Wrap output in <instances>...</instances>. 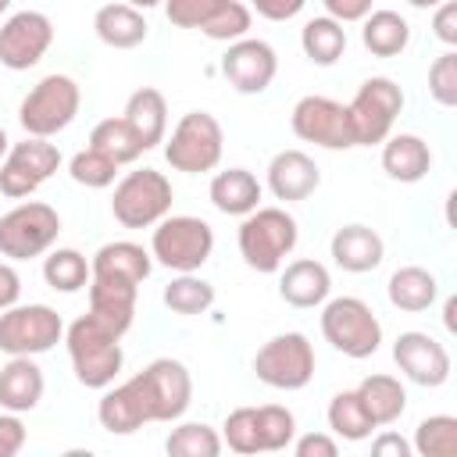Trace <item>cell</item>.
Segmentation results:
<instances>
[{"label":"cell","mask_w":457,"mask_h":457,"mask_svg":"<svg viewBox=\"0 0 457 457\" xmlns=\"http://www.w3.org/2000/svg\"><path fill=\"white\" fill-rule=\"evenodd\" d=\"M421 457H453L457 453V418L453 414H428L414 428V443Z\"/></svg>","instance_id":"38"},{"label":"cell","mask_w":457,"mask_h":457,"mask_svg":"<svg viewBox=\"0 0 457 457\" xmlns=\"http://www.w3.org/2000/svg\"><path fill=\"white\" fill-rule=\"evenodd\" d=\"M264 182H268V189H271L275 200L296 204V200H307V196L321 186V168H318L314 157L303 154V150H278V154L268 161Z\"/></svg>","instance_id":"18"},{"label":"cell","mask_w":457,"mask_h":457,"mask_svg":"<svg viewBox=\"0 0 457 457\" xmlns=\"http://www.w3.org/2000/svg\"><path fill=\"white\" fill-rule=\"evenodd\" d=\"M403 111V89L389 75H371L357 86L353 100L346 104L353 143L357 146H378L386 136H393V125Z\"/></svg>","instance_id":"9"},{"label":"cell","mask_w":457,"mask_h":457,"mask_svg":"<svg viewBox=\"0 0 457 457\" xmlns=\"http://www.w3.org/2000/svg\"><path fill=\"white\" fill-rule=\"evenodd\" d=\"M225 132L211 111H186L164 136V161L182 175H204L221 164Z\"/></svg>","instance_id":"4"},{"label":"cell","mask_w":457,"mask_h":457,"mask_svg":"<svg viewBox=\"0 0 457 457\" xmlns=\"http://www.w3.org/2000/svg\"><path fill=\"white\" fill-rule=\"evenodd\" d=\"M228 0H164V14L175 29H204Z\"/></svg>","instance_id":"44"},{"label":"cell","mask_w":457,"mask_h":457,"mask_svg":"<svg viewBox=\"0 0 457 457\" xmlns=\"http://www.w3.org/2000/svg\"><path fill=\"white\" fill-rule=\"evenodd\" d=\"M371 453L375 457H411V443L396 432H382L371 439Z\"/></svg>","instance_id":"51"},{"label":"cell","mask_w":457,"mask_h":457,"mask_svg":"<svg viewBox=\"0 0 457 457\" xmlns=\"http://www.w3.org/2000/svg\"><path fill=\"white\" fill-rule=\"evenodd\" d=\"M386 296L396 311H407V314H421L428 311L436 300H439V278L421 268V264H403L389 275L386 282Z\"/></svg>","instance_id":"29"},{"label":"cell","mask_w":457,"mask_h":457,"mask_svg":"<svg viewBox=\"0 0 457 457\" xmlns=\"http://www.w3.org/2000/svg\"><path fill=\"white\" fill-rule=\"evenodd\" d=\"M54 46V21L43 11H14L0 25V64L11 71L36 68Z\"/></svg>","instance_id":"15"},{"label":"cell","mask_w":457,"mask_h":457,"mask_svg":"<svg viewBox=\"0 0 457 457\" xmlns=\"http://www.w3.org/2000/svg\"><path fill=\"white\" fill-rule=\"evenodd\" d=\"M64 339V321L50 303H14L0 311V350L7 357H39Z\"/></svg>","instance_id":"11"},{"label":"cell","mask_w":457,"mask_h":457,"mask_svg":"<svg viewBox=\"0 0 457 457\" xmlns=\"http://www.w3.org/2000/svg\"><path fill=\"white\" fill-rule=\"evenodd\" d=\"M221 443L232 450V453H261V432H257V407H236L225 414V425H221Z\"/></svg>","instance_id":"41"},{"label":"cell","mask_w":457,"mask_h":457,"mask_svg":"<svg viewBox=\"0 0 457 457\" xmlns=\"http://www.w3.org/2000/svg\"><path fill=\"white\" fill-rule=\"evenodd\" d=\"M86 293H89V311H86V314L96 318L107 332H114V336L121 339V336L132 328L139 286L118 282V278H89Z\"/></svg>","instance_id":"21"},{"label":"cell","mask_w":457,"mask_h":457,"mask_svg":"<svg viewBox=\"0 0 457 457\" xmlns=\"http://www.w3.org/2000/svg\"><path fill=\"white\" fill-rule=\"evenodd\" d=\"M121 4H129V7H136V11H150V7H157V4H164V0H121Z\"/></svg>","instance_id":"52"},{"label":"cell","mask_w":457,"mask_h":457,"mask_svg":"<svg viewBox=\"0 0 457 457\" xmlns=\"http://www.w3.org/2000/svg\"><path fill=\"white\" fill-rule=\"evenodd\" d=\"M318 357L303 332H278L253 353V375L271 389H303L314 378Z\"/></svg>","instance_id":"12"},{"label":"cell","mask_w":457,"mask_h":457,"mask_svg":"<svg viewBox=\"0 0 457 457\" xmlns=\"http://www.w3.org/2000/svg\"><path fill=\"white\" fill-rule=\"evenodd\" d=\"M221 432L204 421H182L168 432L164 450L168 457H218L221 453Z\"/></svg>","instance_id":"36"},{"label":"cell","mask_w":457,"mask_h":457,"mask_svg":"<svg viewBox=\"0 0 457 457\" xmlns=\"http://www.w3.org/2000/svg\"><path fill=\"white\" fill-rule=\"evenodd\" d=\"M432 36L446 46H457V4L443 0L439 7H432Z\"/></svg>","instance_id":"47"},{"label":"cell","mask_w":457,"mask_h":457,"mask_svg":"<svg viewBox=\"0 0 457 457\" xmlns=\"http://www.w3.org/2000/svg\"><path fill=\"white\" fill-rule=\"evenodd\" d=\"M43 389H46V378L36 357H11L0 368V411L29 414L39 407Z\"/></svg>","instance_id":"23"},{"label":"cell","mask_w":457,"mask_h":457,"mask_svg":"<svg viewBox=\"0 0 457 457\" xmlns=\"http://www.w3.org/2000/svg\"><path fill=\"white\" fill-rule=\"evenodd\" d=\"M61 236V214L43 200H21L0 214V257L29 261L43 257Z\"/></svg>","instance_id":"8"},{"label":"cell","mask_w":457,"mask_h":457,"mask_svg":"<svg viewBox=\"0 0 457 457\" xmlns=\"http://www.w3.org/2000/svg\"><path fill=\"white\" fill-rule=\"evenodd\" d=\"M221 75L225 82L243 93V96H257L264 93L275 75H278V54L268 39H253V36H243L236 43L225 46L221 54Z\"/></svg>","instance_id":"16"},{"label":"cell","mask_w":457,"mask_h":457,"mask_svg":"<svg viewBox=\"0 0 457 457\" xmlns=\"http://www.w3.org/2000/svg\"><path fill=\"white\" fill-rule=\"evenodd\" d=\"M328 253L336 261V268L350 271V275H368L386 261V239L371 228V225H343L332 232L328 239Z\"/></svg>","instance_id":"19"},{"label":"cell","mask_w":457,"mask_h":457,"mask_svg":"<svg viewBox=\"0 0 457 457\" xmlns=\"http://www.w3.org/2000/svg\"><path fill=\"white\" fill-rule=\"evenodd\" d=\"M236 243L246 268L261 275H275L286 264V257L296 250L300 225L286 207H253L250 214H243Z\"/></svg>","instance_id":"1"},{"label":"cell","mask_w":457,"mask_h":457,"mask_svg":"<svg viewBox=\"0 0 457 457\" xmlns=\"http://www.w3.org/2000/svg\"><path fill=\"white\" fill-rule=\"evenodd\" d=\"M325 418H328V432H332L336 439H343V443H361V439H368V436L378 428V425L371 421L368 407L361 403L357 389H339V393L328 400Z\"/></svg>","instance_id":"33"},{"label":"cell","mask_w":457,"mask_h":457,"mask_svg":"<svg viewBox=\"0 0 457 457\" xmlns=\"http://www.w3.org/2000/svg\"><path fill=\"white\" fill-rule=\"evenodd\" d=\"M300 50H303V57L311 64L332 68L346 54V29H343V21H336L328 14L303 21V29H300Z\"/></svg>","instance_id":"32"},{"label":"cell","mask_w":457,"mask_h":457,"mask_svg":"<svg viewBox=\"0 0 457 457\" xmlns=\"http://www.w3.org/2000/svg\"><path fill=\"white\" fill-rule=\"evenodd\" d=\"M257 432H261V453H278L296 436V418L282 403H261L257 407Z\"/></svg>","instance_id":"40"},{"label":"cell","mask_w":457,"mask_h":457,"mask_svg":"<svg viewBox=\"0 0 457 457\" xmlns=\"http://www.w3.org/2000/svg\"><path fill=\"white\" fill-rule=\"evenodd\" d=\"M89 271H93L89 278H118V282L143 286L154 271V257L132 239H114V243H104L89 257Z\"/></svg>","instance_id":"22"},{"label":"cell","mask_w":457,"mask_h":457,"mask_svg":"<svg viewBox=\"0 0 457 457\" xmlns=\"http://www.w3.org/2000/svg\"><path fill=\"white\" fill-rule=\"evenodd\" d=\"M21 296V275L14 268V261H0V311L14 307Z\"/></svg>","instance_id":"50"},{"label":"cell","mask_w":457,"mask_h":457,"mask_svg":"<svg viewBox=\"0 0 457 457\" xmlns=\"http://www.w3.org/2000/svg\"><path fill=\"white\" fill-rule=\"evenodd\" d=\"M332 293V275L321 261L314 257H296L289 264L278 268V296L296 307V311H311L321 307Z\"/></svg>","instance_id":"20"},{"label":"cell","mask_w":457,"mask_h":457,"mask_svg":"<svg viewBox=\"0 0 457 457\" xmlns=\"http://www.w3.org/2000/svg\"><path fill=\"white\" fill-rule=\"evenodd\" d=\"M393 361L403 378H411L414 386H425V389H439L453 371L450 350L436 336L418 332V328H407L393 339Z\"/></svg>","instance_id":"17"},{"label":"cell","mask_w":457,"mask_h":457,"mask_svg":"<svg viewBox=\"0 0 457 457\" xmlns=\"http://www.w3.org/2000/svg\"><path fill=\"white\" fill-rule=\"evenodd\" d=\"M307 0H250V11H257L268 21H289L303 11Z\"/></svg>","instance_id":"49"},{"label":"cell","mask_w":457,"mask_h":457,"mask_svg":"<svg viewBox=\"0 0 457 457\" xmlns=\"http://www.w3.org/2000/svg\"><path fill=\"white\" fill-rule=\"evenodd\" d=\"M89 261L86 253H79L75 246H57V250H46L43 257V282L57 293H79L89 286Z\"/></svg>","instance_id":"35"},{"label":"cell","mask_w":457,"mask_h":457,"mask_svg":"<svg viewBox=\"0 0 457 457\" xmlns=\"http://www.w3.org/2000/svg\"><path fill=\"white\" fill-rule=\"evenodd\" d=\"M428 96L439 107H457V50L446 46L428 64Z\"/></svg>","instance_id":"43"},{"label":"cell","mask_w":457,"mask_h":457,"mask_svg":"<svg viewBox=\"0 0 457 457\" xmlns=\"http://www.w3.org/2000/svg\"><path fill=\"white\" fill-rule=\"evenodd\" d=\"M150 421H179L193 403V375L175 357H157L132 375Z\"/></svg>","instance_id":"10"},{"label":"cell","mask_w":457,"mask_h":457,"mask_svg":"<svg viewBox=\"0 0 457 457\" xmlns=\"http://www.w3.org/2000/svg\"><path fill=\"white\" fill-rule=\"evenodd\" d=\"M175 189L164 171L157 168H136L114 182L111 214L125 228H154L164 214H171Z\"/></svg>","instance_id":"7"},{"label":"cell","mask_w":457,"mask_h":457,"mask_svg":"<svg viewBox=\"0 0 457 457\" xmlns=\"http://www.w3.org/2000/svg\"><path fill=\"white\" fill-rule=\"evenodd\" d=\"M361 43L375 57H400L411 46V25L400 11L378 7L361 18Z\"/></svg>","instance_id":"30"},{"label":"cell","mask_w":457,"mask_h":457,"mask_svg":"<svg viewBox=\"0 0 457 457\" xmlns=\"http://www.w3.org/2000/svg\"><path fill=\"white\" fill-rule=\"evenodd\" d=\"M443 321H446V328H453V300H446V314H443Z\"/></svg>","instance_id":"55"},{"label":"cell","mask_w":457,"mask_h":457,"mask_svg":"<svg viewBox=\"0 0 457 457\" xmlns=\"http://www.w3.org/2000/svg\"><path fill=\"white\" fill-rule=\"evenodd\" d=\"M93 32H96V39H100L104 46H111V50H132V46H139V43L146 39L150 25H146L143 11H136V7H129V4H121V0H114V4H104V7L93 14Z\"/></svg>","instance_id":"28"},{"label":"cell","mask_w":457,"mask_h":457,"mask_svg":"<svg viewBox=\"0 0 457 457\" xmlns=\"http://www.w3.org/2000/svg\"><path fill=\"white\" fill-rule=\"evenodd\" d=\"M121 118H125V125L132 129V136H136V143L143 146V154L154 150V146H161L164 136H168V100H164V93L154 89V86L136 89V93L129 96Z\"/></svg>","instance_id":"24"},{"label":"cell","mask_w":457,"mask_h":457,"mask_svg":"<svg viewBox=\"0 0 457 457\" xmlns=\"http://www.w3.org/2000/svg\"><path fill=\"white\" fill-rule=\"evenodd\" d=\"M7 150H11V136H7V129L0 125V161L7 157Z\"/></svg>","instance_id":"53"},{"label":"cell","mask_w":457,"mask_h":457,"mask_svg":"<svg viewBox=\"0 0 457 457\" xmlns=\"http://www.w3.org/2000/svg\"><path fill=\"white\" fill-rule=\"evenodd\" d=\"M214 253V228L196 214H164L150 236V257L168 271H200Z\"/></svg>","instance_id":"6"},{"label":"cell","mask_w":457,"mask_h":457,"mask_svg":"<svg viewBox=\"0 0 457 457\" xmlns=\"http://www.w3.org/2000/svg\"><path fill=\"white\" fill-rule=\"evenodd\" d=\"M432 168V146L414 132H396L382 139V171L393 182H421Z\"/></svg>","instance_id":"25"},{"label":"cell","mask_w":457,"mask_h":457,"mask_svg":"<svg viewBox=\"0 0 457 457\" xmlns=\"http://www.w3.org/2000/svg\"><path fill=\"white\" fill-rule=\"evenodd\" d=\"M164 307L171 314H182V318H193V314H207L214 307V286L207 278H200L196 271H179L164 293H161Z\"/></svg>","instance_id":"34"},{"label":"cell","mask_w":457,"mask_h":457,"mask_svg":"<svg viewBox=\"0 0 457 457\" xmlns=\"http://www.w3.org/2000/svg\"><path fill=\"white\" fill-rule=\"evenodd\" d=\"M289 125H293V136H296V139L314 143V146H321V150H350V146H357V143H353V129H350L346 104H339V100H332V96H321V93L300 96V100L293 104Z\"/></svg>","instance_id":"13"},{"label":"cell","mask_w":457,"mask_h":457,"mask_svg":"<svg viewBox=\"0 0 457 457\" xmlns=\"http://www.w3.org/2000/svg\"><path fill=\"white\" fill-rule=\"evenodd\" d=\"M89 146H96L100 154H107L118 164H136L139 154H143V146L136 143V136L125 125V118H104V121H96L93 132H89Z\"/></svg>","instance_id":"37"},{"label":"cell","mask_w":457,"mask_h":457,"mask_svg":"<svg viewBox=\"0 0 457 457\" xmlns=\"http://www.w3.org/2000/svg\"><path fill=\"white\" fill-rule=\"evenodd\" d=\"M321 336L343 357L364 361L382 346V321L361 296H328L321 303Z\"/></svg>","instance_id":"5"},{"label":"cell","mask_w":457,"mask_h":457,"mask_svg":"<svg viewBox=\"0 0 457 457\" xmlns=\"http://www.w3.org/2000/svg\"><path fill=\"white\" fill-rule=\"evenodd\" d=\"M289 446L296 457H336L339 453V439L332 432H303V436H293Z\"/></svg>","instance_id":"45"},{"label":"cell","mask_w":457,"mask_h":457,"mask_svg":"<svg viewBox=\"0 0 457 457\" xmlns=\"http://www.w3.org/2000/svg\"><path fill=\"white\" fill-rule=\"evenodd\" d=\"M118 168H121V164L111 161L107 154H100L96 146H86V150H79V154L68 161L71 182H79V186H86V189H107V186H114Z\"/></svg>","instance_id":"39"},{"label":"cell","mask_w":457,"mask_h":457,"mask_svg":"<svg viewBox=\"0 0 457 457\" xmlns=\"http://www.w3.org/2000/svg\"><path fill=\"white\" fill-rule=\"evenodd\" d=\"M211 204L214 211L228 214V218H243L250 214L253 207H261V196H264V186L257 182V175L250 168H225L211 179Z\"/></svg>","instance_id":"27"},{"label":"cell","mask_w":457,"mask_h":457,"mask_svg":"<svg viewBox=\"0 0 457 457\" xmlns=\"http://www.w3.org/2000/svg\"><path fill=\"white\" fill-rule=\"evenodd\" d=\"M57 168H61V150L50 139L25 136L21 143H11L7 157L0 161V193L11 196V200H25Z\"/></svg>","instance_id":"14"},{"label":"cell","mask_w":457,"mask_h":457,"mask_svg":"<svg viewBox=\"0 0 457 457\" xmlns=\"http://www.w3.org/2000/svg\"><path fill=\"white\" fill-rule=\"evenodd\" d=\"M357 396H361V403L368 407V414H371V421L378 428L396 425L403 418V411H407V389H403V382L396 375H386V371H375V375L361 378Z\"/></svg>","instance_id":"31"},{"label":"cell","mask_w":457,"mask_h":457,"mask_svg":"<svg viewBox=\"0 0 457 457\" xmlns=\"http://www.w3.org/2000/svg\"><path fill=\"white\" fill-rule=\"evenodd\" d=\"M7 7H11V0H0V14H4V11H7Z\"/></svg>","instance_id":"56"},{"label":"cell","mask_w":457,"mask_h":457,"mask_svg":"<svg viewBox=\"0 0 457 457\" xmlns=\"http://www.w3.org/2000/svg\"><path fill=\"white\" fill-rule=\"evenodd\" d=\"M411 7H418V11H432V7H439L443 0H407Z\"/></svg>","instance_id":"54"},{"label":"cell","mask_w":457,"mask_h":457,"mask_svg":"<svg viewBox=\"0 0 457 457\" xmlns=\"http://www.w3.org/2000/svg\"><path fill=\"white\" fill-rule=\"evenodd\" d=\"M25 439H29V428H25L21 414H14V411H0V457H14V453H21Z\"/></svg>","instance_id":"46"},{"label":"cell","mask_w":457,"mask_h":457,"mask_svg":"<svg viewBox=\"0 0 457 457\" xmlns=\"http://www.w3.org/2000/svg\"><path fill=\"white\" fill-rule=\"evenodd\" d=\"M82 107V89L71 75H61V71H50L43 75L18 104V121L25 129V136H39V139H50L57 132H64L75 114Z\"/></svg>","instance_id":"3"},{"label":"cell","mask_w":457,"mask_h":457,"mask_svg":"<svg viewBox=\"0 0 457 457\" xmlns=\"http://www.w3.org/2000/svg\"><path fill=\"white\" fill-rule=\"evenodd\" d=\"M325 14L336 18V21H361L368 11H375V0H321Z\"/></svg>","instance_id":"48"},{"label":"cell","mask_w":457,"mask_h":457,"mask_svg":"<svg viewBox=\"0 0 457 457\" xmlns=\"http://www.w3.org/2000/svg\"><path fill=\"white\" fill-rule=\"evenodd\" d=\"M250 25H253V11L246 4H239V0H228L200 32L207 39H214V43H236V39L250 36Z\"/></svg>","instance_id":"42"},{"label":"cell","mask_w":457,"mask_h":457,"mask_svg":"<svg viewBox=\"0 0 457 457\" xmlns=\"http://www.w3.org/2000/svg\"><path fill=\"white\" fill-rule=\"evenodd\" d=\"M96 421H100V428L111 432V436H132L136 428L150 425L146 407H143V396H139V389L132 386V378H125L121 386L111 382V386L104 389V396H100V403H96Z\"/></svg>","instance_id":"26"},{"label":"cell","mask_w":457,"mask_h":457,"mask_svg":"<svg viewBox=\"0 0 457 457\" xmlns=\"http://www.w3.org/2000/svg\"><path fill=\"white\" fill-rule=\"evenodd\" d=\"M64 346L71 357V371H75L79 386H86V389H107L125 364L121 339L114 332H107L89 314H79L64 328Z\"/></svg>","instance_id":"2"}]
</instances>
